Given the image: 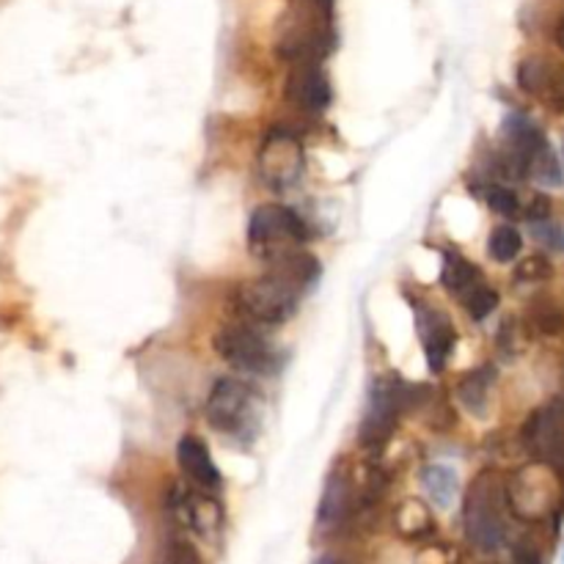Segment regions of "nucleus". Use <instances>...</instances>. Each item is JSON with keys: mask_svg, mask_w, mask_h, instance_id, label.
I'll return each mask as SVG.
<instances>
[{"mask_svg": "<svg viewBox=\"0 0 564 564\" xmlns=\"http://www.w3.org/2000/svg\"><path fill=\"white\" fill-rule=\"evenodd\" d=\"M496 375L490 367H482V369H474V372H468L466 378L460 380V389H457V397H460L463 405L468 408L471 413H485V408H488V394H490V386H494Z\"/></svg>", "mask_w": 564, "mask_h": 564, "instance_id": "f3484780", "label": "nucleus"}, {"mask_svg": "<svg viewBox=\"0 0 564 564\" xmlns=\"http://www.w3.org/2000/svg\"><path fill=\"white\" fill-rule=\"evenodd\" d=\"M419 336L424 341V352H427V364L433 372H441L449 358L452 347H455V328H452L449 317L441 312H430V308H419L416 312Z\"/></svg>", "mask_w": 564, "mask_h": 564, "instance_id": "4468645a", "label": "nucleus"}, {"mask_svg": "<svg viewBox=\"0 0 564 564\" xmlns=\"http://www.w3.org/2000/svg\"><path fill=\"white\" fill-rule=\"evenodd\" d=\"M253 391L237 378H220L209 389L207 400V422L218 433L240 435L251 422Z\"/></svg>", "mask_w": 564, "mask_h": 564, "instance_id": "1a4fd4ad", "label": "nucleus"}, {"mask_svg": "<svg viewBox=\"0 0 564 564\" xmlns=\"http://www.w3.org/2000/svg\"><path fill=\"white\" fill-rule=\"evenodd\" d=\"M505 485L494 471H482L466 496V534L477 549L496 551L507 540Z\"/></svg>", "mask_w": 564, "mask_h": 564, "instance_id": "7ed1b4c3", "label": "nucleus"}, {"mask_svg": "<svg viewBox=\"0 0 564 564\" xmlns=\"http://www.w3.org/2000/svg\"><path fill=\"white\" fill-rule=\"evenodd\" d=\"M408 405V389L397 380H378L369 394L367 416L361 424V444L367 449H378L391 438L397 419Z\"/></svg>", "mask_w": 564, "mask_h": 564, "instance_id": "6e6552de", "label": "nucleus"}, {"mask_svg": "<svg viewBox=\"0 0 564 564\" xmlns=\"http://www.w3.org/2000/svg\"><path fill=\"white\" fill-rule=\"evenodd\" d=\"M496 306H499V292L488 284H479L471 295L463 297V308H466V312L471 314V319H477V323L488 317Z\"/></svg>", "mask_w": 564, "mask_h": 564, "instance_id": "5701e85b", "label": "nucleus"}, {"mask_svg": "<svg viewBox=\"0 0 564 564\" xmlns=\"http://www.w3.org/2000/svg\"><path fill=\"white\" fill-rule=\"evenodd\" d=\"M527 325L538 336H560L564 330V306L554 297H538L527 312Z\"/></svg>", "mask_w": 564, "mask_h": 564, "instance_id": "a211bd4d", "label": "nucleus"}, {"mask_svg": "<svg viewBox=\"0 0 564 564\" xmlns=\"http://www.w3.org/2000/svg\"><path fill=\"white\" fill-rule=\"evenodd\" d=\"M518 86L532 97L545 99L554 110L564 113V66L554 61L527 58L518 66Z\"/></svg>", "mask_w": 564, "mask_h": 564, "instance_id": "f8f14e48", "label": "nucleus"}, {"mask_svg": "<svg viewBox=\"0 0 564 564\" xmlns=\"http://www.w3.org/2000/svg\"><path fill=\"white\" fill-rule=\"evenodd\" d=\"M416 564H449V556L444 549H424L419 551Z\"/></svg>", "mask_w": 564, "mask_h": 564, "instance_id": "cd10ccee", "label": "nucleus"}, {"mask_svg": "<svg viewBox=\"0 0 564 564\" xmlns=\"http://www.w3.org/2000/svg\"><path fill=\"white\" fill-rule=\"evenodd\" d=\"M303 163H306L303 143L290 130L268 132L257 154L259 180L273 191H286L295 185L303 174Z\"/></svg>", "mask_w": 564, "mask_h": 564, "instance_id": "39448f33", "label": "nucleus"}, {"mask_svg": "<svg viewBox=\"0 0 564 564\" xmlns=\"http://www.w3.org/2000/svg\"><path fill=\"white\" fill-rule=\"evenodd\" d=\"M554 268L545 257H529L523 259L516 268V281H523V284H540V281H549Z\"/></svg>", "mask_w": 564, "mask_h": 564, "instance_id": "393cba45", "label": "nucleus"}, {"mask_svg": "<svg viewBox=\"0 0 564 564\" xmlns=\"http://www.w3.org/2000/svg\"><path fill=\"white\" fill-rule=\"evenodd\" d=\"M397 529H400L402 538L408 540H422L427 534H433V512L424 501H405V505L397 510Z\"/></svg>", "mask_w": 564, "mask_h": 564, "instance_id": "6ab92c4d", "label": "nucleus"}, {"mask_svg": "<svg viewBox=\"0 0 564 564\" xmlns=\"http://www.w3.org/2000/svg\"><path fill=\"white\" fill-rule=\"evenodd\" d=\"M554 42H556V47L564 53V14L556 20V25H554Z\"/></svg>", "mask_w": 564, "mask_h": 564, "instance_id": "c85d7f7f", "label": "nucleus"}, {"mask_svg": "<svg viewBox=\"0 0 564 564\" xmlns=\"http://www.w3.org/2000/svg\"><path fill=\"white\" fill-rule=\"evenodd\" d=\"M505 499L510 510L523 521H543L556 499L554 471L543 463L521 468L505 488Z\"/></svg>", "mask_w": 564, "mask_h": 564, "instance_id": "0eeeda50", "label": "nucleus"}, {"mask_svg": "<svg viewBox=\"0 0 564 564\" xmlns=\"http://www.w3.org/2000/svg\"><path fill=\"white\" fill-rule=\"evenodd\" d=\"M314 564H341V562L334 560V556H323V560H317Z\"/></svg>", "mask_w": 564, "mask_h": 564, "instance_id": "c756f323", "label": "nucleus"}, {"mask_svg": "<svg viewBox=\"0 0 564 564\" xmlns=\"http://www.w3.org/2000/svg\"><path fill=\"white\" fill-rule=\"evenodd\" d=\"M303 286L286 279L279 270H270L262 279L246 281L235 292V308L248 325H281L297 312Z\"/></svg>", "mask_w": 564, "mask_h": 564, "instance_id": "f03ea898", "label": "nucleus"}, {"mask_svg": "<svg viewBox=\"0 0 564 564\" xmlns=\"http://www.w3.org/2000/svg\"><path fill=\"white\" fill-rule=\"evenodd\" d=\"M165 564H204L198 551L193 549L187 540H174L169 549V556H165Z\"/></svg>", "mask_w": 564, "mask_h": 564, "instance_id": "a878e982", "label": "nucleus"}, {"mask_svg": "<svg viewBox=\"0 0 564 564\" xmlns=\"http://www.w3.org/2000/svg\"><path fill=\"white\" fill-rule=\"evenodd\" d=\"M171 510L185 521L187 529L204 534V538H209V534L220 527L218 501L207 494H198V490L176 488L174 494H171Z\"/></svg>", "mask_w": 564, "mask_h": 564, "instance_id": "ddd939ff", "label": "nucleus"}, {"mask_svg": "<svg viewBox=\"0 0 564 564\" xmlns=\"http://www.w3.org/2000/svg\"><path fill=\"white\" fill-rule=\"evenodd\" d=\"M424 485H427V490H430V496L435 499V505L444 507V510L452 505V499H455L457 485H455V474H452L449 468H441V466L430 468V471L424 474Z\"/></svg>", "mask_w": 564, "mask_h": 564, "instance_id": "4be33fe9", "label": "nucleus"}, {"mask_svg": "<svg viewBox=\"0 0 564 564\" xmlns=\"http://www.w3.org/2000/svg\"><path fill=\"white\" fill-rule=\"evenodd\" d=\"M347 510H350V485L341 474H330L323 494V507H319V521L334 527V523L345 521Z\"/></svg>", "mask_w": 564, "mask_h": 564, "instance_id": "dca6fc26", "label": "nucleus"}, {"mask_svg": "<svg viewBox=\"0 0 564 564\" xmlns=\"http://www.w3.org/2000/svg\"><path fill=\"white\" fill-rule=\"evenodd\" d=\"M521 441L529 455L564 479V397L529 416Z\"/></svg>", "mask_w": 564, "mask_h": 564, "instance_id": "423d86ee", "label": "nucleus"}, {"mask_svg": "<svg viewBox=\"0 0 564 564\" xmlns=\"http://www.w3.org/2000/svg\"><path fill=\"white\" fill-rule=\"evenodd\" d=\"M529 176H532V180H538L540 185H545V187L562 185L564 171H562L560 158H556V152L551 149V143H545V147L540 149L538 158L532 160V165H529Z\"/></svg>", "mask_w": 564, "mask_h": 564, "instance_id": "aec40b11", "label": "nucleus"}, {"mask_svg": "<svg viewBox=\"0 0 564 564\" xmlns=\"http://www.w3.org/2000/svg\"><path fill=\"white\" fill-rule=\"evenodd\" d=\"M521 248H523V237L521 231L512 229V226H496V229L490 231L488 251L496 262H512V259H518Z\"/></svg>", "mask_w": 564, "mask_h": 564, "instance_id": "412c9836", "label": "nucleus"}, {"mask_svg": "<svg viewBox=\"0 0 564 564\" xmlns=\"http://www.w3.org/2000/svg\"><path fill=\"white\" fill-rule=\"evenodd\" d=\"M176 460H180L182 474L191 482L193 490L198 494L215 496L220 488H224V477H220L218 466L213 463V455H209L207 444L196 435H185L176 446Z\"/></svg>", "mask_w": 564, "mask_h": 564, "instance_id": "9b49d317", "label": "nucleus"}, {"mask_svg": "<svg viewBox=\"0 0 564 564\" xmlns=\"http://www.w3.org/2000/svg\"><path fill=\"white\" fill-rule=\"evenodd\" d=\"M286 99L306 113H323L330 102V83L317 61H297L286 75Z\"/></svg>", "mask_w": 564, "mask_h": 564, "instance_id": "9d476101", "label": "nucleus"}, {"mask_svg": "<svg viewBox=\"0 0 564 564\" xmlns=\"http://www.w3.org/2000/svg\"><path fill=\"white\" fill-rule=\"evenodd\" d=\"M549 218H551V202L545 196H538L532 202V207H529V220H532V224H545Z\"/></svg>", "mask_w": 564, "mask_h": 564, "instance_id": "bb28decb", "label": "nucleus"}, {"mask_svg": "<svg viewBox=\"0 0 564 564\" xmlns=\"http://www.w3.org/2000/svg\"><path fill=\"white\" fill-rule=\"evenodd\" d=\"M485 202H488V207L494 209L496 215H505V218H510V215H516L518 209H521V202H518L516 193H512L510 187L501 185H490L488 191H485Z\"/></svg>", "mask_w": 564, "mask_h": 564, "instance_id": "b1692460", "label": "nucleus"}, {"mask_svg": "<svg viewBox=\"0 0 564 564\" xmlns=\"http://www.w3.org/2000/svg\"><path fill=\"white\" fill-rule=\"evenodd\" d=\"M306 237L308 229L303 218L284 204H262L253 209L248 224V248L268 264H279L292 253L303 251Z\"/></svg>", "mask_w": 564, "mask_h": 564, "instance_id": "f257e3e1", "label": "nucleus"}, {"mask_svg": "<svg viewBox=\"0 0 564 564\" xmlns=\"http://www.w3.org/2000/svg\"><path fill=\"white\" fill-rule=\"evenodd\" d=\"M479 284H485L482 273L474 262H468L466 257L460 253H446V262H444V286L452 292L455 297H466L477 290Z\"/></svg>", "mask_w": 564, "mask_h": 564, "instance_id": "2eb2a0df", "label": "nucleus"}, {"mask_svg": "<svg viewBox=\"0 0 564 564\" xmlns=\"http://www.w3.org/2000/svg\"><path fill=\"white\" fill-rule=\"evenodd\" d=\"M213 347L229 367L240 369V372L270 375L275 369V361H279L270 341L248 323L224 325L215 334Z\"/></svg>", "mask_w": 564, "mask_h": 564, "instance_id": "20e7f679", "label": "nucleus"}]
</instances>
